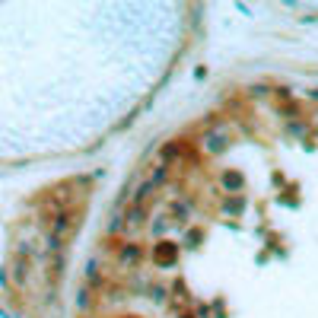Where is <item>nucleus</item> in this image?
<instances>
[{
    "instance_id": "f257e3e1",
    "label": "nucleus",
    "mask_w": 318,
    "mask_h": 318,
    "mask_svg": "<svg viewBox=\"0 0 318 318\" xmlns=\"http://www.w3.org/2000/svg\"><path fill=\"white\" fill-rule=\"evenodd\" d=\"M153 258H156V264H175L178 248L172 245V242H159V245H156V252H153Z\"/></svg>"
}]
</instances>
